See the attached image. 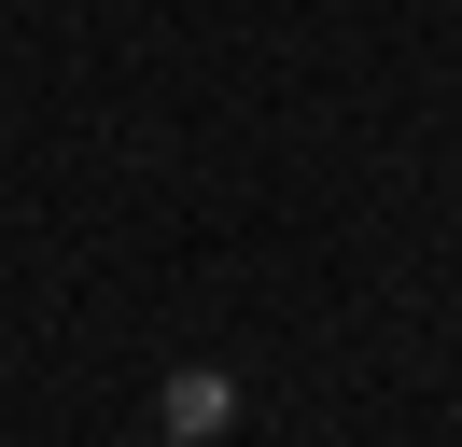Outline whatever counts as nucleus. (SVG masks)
Here are the masks:
<instances>
[{
    "mask_svg": "<svg viewBox=\"0 0 462 447\" xmlns=\"http://www.w3.org/2000/svg\"><path fill=\"white\" fill-rule=\"evenodd\" d=\"M169 419H182V433H225L238 391H225V378H182V391H169Z\"/></svg>",
    "mask_w": 462,
    "mask_h": 447,
    "instance_id": "nucleus-1",
    "label": "nucleus"
}]
</instances>
